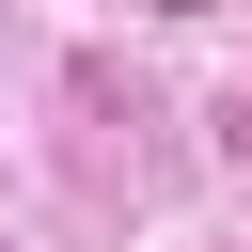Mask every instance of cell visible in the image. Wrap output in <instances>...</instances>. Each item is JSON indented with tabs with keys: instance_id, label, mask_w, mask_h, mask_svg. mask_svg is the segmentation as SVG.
<instances>
[{
	"instance_id": "1",
	"label": "cell",
	"mask_w": 252,
	"mask_h": 252,
	"mask_svg": "<svg viewBox=\"0 0 252 252\" xmlns=\"http://www.w3.org/2000/svg\"><path fill=\"white\" fill-rule=\"evenodd\" d=\"M142 16H205V0H142Z\"/></svg>"
}]
</instances>
